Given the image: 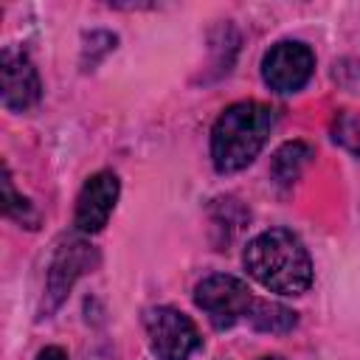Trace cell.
<instances>
[{"mask_svg": "<svg viewBox=\"0 0 360 360\" xmlns=\"http://www.w3.org/2000/svg\"><path fill=\"white\" fill-rule=\"evenodd\" d=\"M90 259H93L90 245H84L79 239H70L56 250V256L51 262V270H48V290H45V295H48V307L45 309L48 312H53L65 301V295L70 292L73 281L90 267Z\"/></svg>", "mask_w": 360, "mask_h": 360, "instance_id": "obj_8", "label": "cell"}, {"mask_svg": "<svg viewBox=\"0 0 360 360\" xmlns=\"http://www.w3.org/2000/svg\"><path fill=\"white\" fill-rule=\"evenodd\" d=\"M276 127V110L262 101H236L211 127V160L219 174L242 172L256 160Z\"/></svg>", "mask_w": 360, "mask_h": 360, "instance_id": "obj_2", "label": "cell"}, {"mask_svg": "<svg viewBox=\"0 0 360 360\" xmlns=\"http://www.w3.org/2000/svg\"><path fill=\"white\" fill-rule=\"evenodd\" d=\"M37 360H70V357H68V352H65L62 346H45V349L37 354Z\"/></svg>", "mask_w": 360, "mask_h": 360, "instance_id": "obj_13", "label": "cell"}, {"mask_svg": "<svg viewBox=\"0 0 360 360\" xmlns=\"http://www.w3.org/2000/svg\"><path fill=\"white\" fill-rule=\"evenodd\" d=\"M315 73V53L307 42L281 39L262 56V79L276 93H298Z\"/></svg>", "mask_w": 360, "mask_h": 360, "instance_id": "obj_5", "label": "cell"}, {"mask_svg": "<svg viewBox=\"0 0 360 360\" xmlns=\"http://www.w3.org/2000/svg\"><path fill=\"white\" fill-rule=\"evenodd\" d=\"M242 262L253 281L278 295H301L312 284L309 250L287 228H270L256 233L245 245Z\"/></svg>", "mask_w": 360, "mask_h": 360, "instance_id": "obj_1", "label": "cell"}, {"mask_svg": "<svg viewBox=\"0 0 360 360\" xmlns=\"http://www.w3.org/2000/svg\"><path fill=\"white\" fill-rule=\"evenodd\" d=\"M259 360H281V357H276V354H264V357H259Z\"/></svg>", "mask_w": 360, "mask_h": 360, "instance_id": "obj_14", "label": "cell"}, {"mask_svg": "<svg viewBox=\"0 0 360 360\" xmlns=\"http://www.w3.org/2000/svg\"><path fill=\"white\" fill-rule=\"evenodd\" d=\"M0 84H3V107L8 112H28L39 96L42 82L22 48H6L0 56Z\"/></svg>", "mask_w": 360, "mask_h": 360, "instance_id": "obj_6", "label": "cell"}, {"mask_svg": "<svg viewBox=\"0 0 360 360\" xmlns=\"http://www.w3.org/2000/svg\"><path fill=\"white\" fill-rule=\"evenodd\" d=\"M3 211H6L11 219H17V222H22V225H28V228H37V222H39V214H37L34 202H31L28 197H22V194L14 191L8 166H6V177H3Z\"/></svg>", "mask_w": 360, "mask_h": 360, "instance_id": "obj_11", "label": "cell"}, {"mask_svg": "<svg viewBox=\"0 0 360 360\" xmlns=\"http://www.w3.org/2000/svg\"><path fill=\"white\" fill-rule=\"evenodd\" d=\"M248 323L256 329V332H270V335H284L290 332L295 323H298V315L278 304V301H253L250 307V315H248Z\"/></svg>", "mask_w": 360, "mask_h": 360, "instance_id": "obj_10", "label": "cell"}, {"mask_svg": "<svg viewBox=\"0 0 360 360\" xmlns=\"http://www.w3.org/2000/svg\"><path fill=\"white\" fill-rule=\"evenodd\" d=\"M143 329H146V338H149V349L160 360H188L202 346L197 323L174 307L146 309Z\"/></svg>", "mask_w": 360, "mask_h": 360, "instance_id": "obj_4", "label": "cell"}, {"mask_svg": "<svg viewBox=\"0 0 360 360\" xmlns=\"http://www.w3.org/2000/svg\"><path fill=\"white\" fill-rule=\"evenodd\" d=\"M253 301L250 287L228 273H211L194 287V304L214 329H231L239 321H248Z\"/></svg>", "mask_w": 360, "mask_h": 360, "instance_id": "obj_3", "label": "cell"}, {"mask_svg": "<svg viewBox=\"0 0 360 360\" xmlns=\"http://www.w3.org/2000/svg\"><path fill=\"white\" fill-rule=\"evenodd\" d=\"M309 158H312V146L309 143H304V141H287L284 146L276 149V155L270 160L273 180L278 186H292L301 177V172L309 163Z\"/></svg>", "mask_w": 360, "mask_h": 360, "instance_id": "obj_9", "label": "cell"}, {"mask_svg": "<svg viewBox=\"0 0 360 360\" xmlns=\"http://www.w3.org/2000/svg\"><path fill=\"white\" fill-rule=\"evenodd\" d=\"M332 138L346 152H352L354 158H360V112H354V110L340 112L335 118V124H332Z\"/></svg>", "mask_w": 360, "mask_h": 360, "instance_id": "obj_12", "label": "cell"}, {"mask_svg": "<svg viewBox=\"0 0 360 360\" xmlns=\"http://www.w3.org/2000/svg\"><path fill=\"white\" fill-rule=\"evenodd\" d=\"M121 194V183L115 177V172H96L93 177L84 180L79 200H76V214H73V225L79 233H98L118 202Z\"/></svg>", "mask_w": 360, "mask_h": 360, "instance_id": "obj_7", "label": "cell"}]
</instances>
